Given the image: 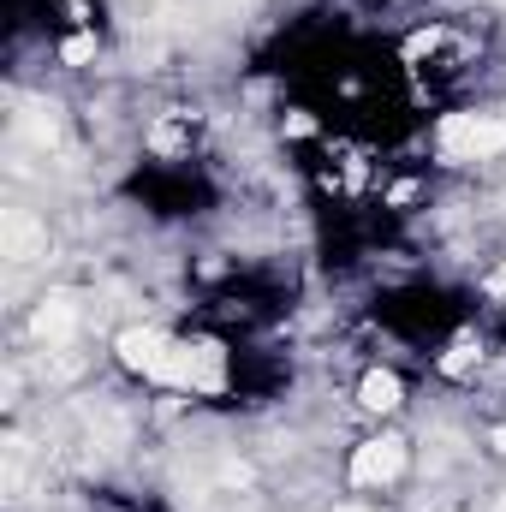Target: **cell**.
Here are the masks:
<instances>
[{
  "mask_svg": "<svg viewBox=\"0 0 506 512\" xmlns=\"http://www.w3.org/2000/svg\"><path fill=\"white\" fill-rule=\"evenodd\" d=\"M340 512H370V507H340Z\"/></svg>",
  "mask_w": 506,
  "mask_h": 512,
  "instance_id": "cell-10",
  "label": "cell"
},
{
  "mask_svg": "<svg viewBox=\"0 0 506 512\" xmlns=\"http://www.w3.org/2000/svg\"><path fill=\"white\" fill-rule=\"evenodd\" d=\"M405 471V441H393V435H381V441H364L358 453H352V483H364V489H376V483H393Z\"/></svg>",
  "mask_w": 506,
  "mask_h": 512,
  "instance_id": "cell-4",
  "label": "cell"
},
{
  "mask_svg": "<svg viewBox=\"0 0 506 512\" xmlns=\"http://www.w3.org/2000/svg\"><path fill=\"white\" fill-rule=\"evenodd\" d=\"M441 149H447L453 161L501 155L506 149V120H489V114H447V120H441Z\"/></svg>",
  "mask_w": 506,
  "mask_h": 512,
  "instance_id": "cell-1",
  "label": "cell"
},
{
  "mask_svg": "<svg viewBox=\"0 0 506 512\" xmlns=\"http://www.w3.org/2000/svg\"><path fill=\"white\" fill-rule=\"evenodd\" d=\"M167 382L191 387V393H221V387H227V352H221L215 340H179Z\"/></svg>",
  "mask_w": 506,
  "mask_h": 512,
  "instance_id": "cell-2",
  "label": "cell"
},
{
  "mask_svg": "<svg viewBox=\"0 0 506 512\" xmlns=\"http://www.w3.org/2000/svg\"><path fill=\"white\" fill-rule=\"evenodd\" d=\"M495 447H501V453H506V429H495Z\"/></svg>",
  "mask_w": 506,
  "mask_h": 512,
  "instance_id": "cell-9",
  "label": "cell"
},
{
  "mask_svg": "<svg viewBox=\"0 0 506 512\" xmlns=\"http://www.w3.org/2000/svg\"><path fill=\"white\" fill-rule=\"evenodd\" d=\"M30 328H36V340H48V346H60V340H66V334L78 328V298H72V292H48Z\"/></svg>",
  "mask_w": 506,
  "mask_h": 512,
  "instance_id": "cell-5",
  "label": "cell"
},
{
  "mask_svg": "<svg viewBox=\"0 0 506 512\" xmlns=\"http://www.w3.org/2000/svg\"><path fill=\"white\" fill-rule=\"evenodd\" d=\"M60 54H66V60H72V66H84V60H90V54H96V42H90V36H72V42H66V48H60Z\"/></svg>",
  "mask_w": 506,
  "mask_h": 512,
  "instance_id": "cell-8",
  "label": "cell"
},
{
  "mask_svg": "<svg viewBox=\"0 0 506 512\" xmlns=\"http://www.w3.org/2000/svg\"><path fill=\"white\" fill-rule=\"evenodd\" d=\"M0 239H6V256L12 262H30V256H48V227H36L24 209H12L0 221Z\"/></svg>",
  "mask_w": 506,
  "mask_h": 512,
  "instance_id": "cell-6",
  "label": "cell"
},
{
  "mask_svg": "<svg viewBox=\"0 0 506 512\" xmlns=\"http://www.w3.org/2000/svg\"><path fill=\"white\" fill-rule=\"evenodd\" d=\"M173 352H179V340H167L161 328H126V334H120V364H126V370H137V376L167 382Z\"/></svg>",
  "mask_w": 506,
  "mask_h": 512,
  "instance_id": "cell-3",
  "label": "cell"
},
{
  "mask_svg": "<svg viewBox=\"0 0 506 512\" xmlns=\"http://www.w3.org/2000/svg\"><path fill=\"white\" fill-rule=\"evenodd\" d=\"M399 393H405V387H399L393 370H370L364 387H358V405H364V411H393V405H399Z\"/></svg>",
  "mask_w": 506,
  "mask_h": 512,
  "instance_id": "cell-7",
  "label": "cell"
}]
</instances>
